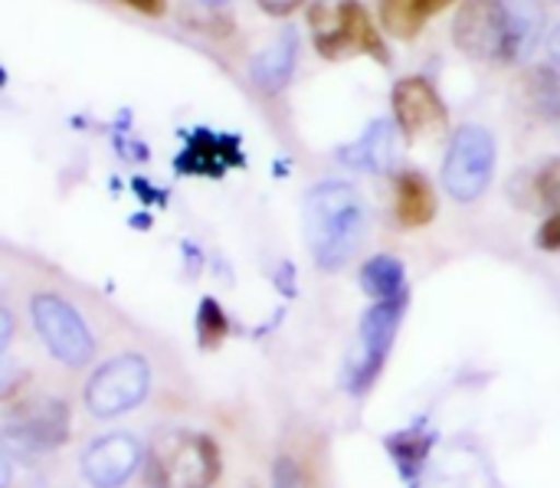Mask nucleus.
<instances>
[{
  "instance_id": "obj_14",
  "label": "nucleus",
  "mask_w": 560,
  "mask_h": 488,
  "mask_svg": "<svg viewBox=\"0 0 560 488\" xmlns=\"http://www.w3.org/2000/svg\"><path fill=\"white\" fill-rule=\"evenodd\" d=\"M450 3L453 0H381V20L387 33L400 39H413Z\"/></svg>"
},
{
  "instance_id": "obj_25",
  "label": "nucleus",
  "mask_w": 560,
  "mask_h": 488,
  "mask_svg": "<svg viewBox=\"0 0 560 488\" xmlns=\"http://www.w3.org/2000/svg\"><path fill=\"white\" fill-rule=\"evenodd\" d=\"M121 3H128V7H135V10H141L148 16H161L164 13V0H121Z\"/></svg>"
},
{
  "instance_id": "obj_23",
  "label": "nucleus",
  "mask_w": 560,
  "mask_h": 488,
  "mask_svg": "<svg viewBox=\"0 0 560 488\" xmlns=\"http://www.w3.org/2000/svg\"><path fill=\"white\" fill-rule=\"evenodd\" d=\"M538 246L548 249V253H558L560 249V213H555L541 230H538Z\"/></svg>"
},
{
  "instance_id": "obj_4",
  "label": "nucleus",
  "mask_w": 560,
  "mask_h": 488,
  "mask_svg": "<svg viewBox=\"0 0 560 488\" xmlns=\"http://www.w3.org/2000/svg\"><path fill=\"white\" fill-rule=\"evenodd\" d=\"M312 23H315V46L328 59H338L348 53H371L381 62L387 59L374 23L358 0H341L335 7L322 3L312 10Z\"/></svg>"
},
{
  "instance_id": "obj_5",
  "label": "nucleus",
  "mask_w": 560,
  "mask_h": 488,
  "mask_svg": "<svg viewBox=\"0 0 560 488\" xmlns=\"http://www.w3.org/2000/svg\"><path fill=\"white\" fill-rule=\"evenodd\" d=\"M151 384V368L141 355H121L115 361H108L105 368H98L85 387V407L92 417H118L135 410Z\"/></svg>"
},
{
  "instance_id": "obj_10",
  "label": "nucleus",
  "mask_w": 560,
  "mask_h": 488,
  "mask_svg": "<svg viewBox=\"0 0 560 488\" xmlns=\"http://www.w3.org/2000/svg\"><path fill=\"white\" fill-rule=\"evenodd\" d=\"M394 115L407 135H423L446 125V105L423 75H407L394 85Z\"/></svg>"
},
{
  "instance_id": "obj_27",
  "label": "nucleus",
  "mask_w": 560,
  "mask_h": 488,
  "mask_svg": "<svg viewBox=\"0 0 560 488\" xmlns=\"http://www.w3.org/2000/svg\"><path fill=\"white\" fill-rule=\"evenodd\" d=\"M203 3H226V0H203Z\"/></svg>"
},
{
  "instance_id": "obj_20",
  "label": "nucleus",
  "mask_w": 560,
  "mask_h": 488,
  "mask_svg": "<svg viewBox=\"0 0 560 488\" xmlns=\"http://www.w3.org/2000/svg\"><path fill=\"white\" fill-rule=\"evenodd\" d=\"M427 446H430V440H420L417 433H400V437L390 440V453H394V460L400 463V469L407 476H413L423 466Z\"/></svg>"
},
{
  "instance_id": "obj_12",
  "label": "nucleus",
  "mask_w": 560,
  "mask_h": 488,
  "mask_svg": "<svg viewBox=\"0 0 560 488\" xmlns=\"http://www.w3.org/2000/svg\"><path fill=\"white\" fill-rule=\"evenodd\" d=\"M295 59H299V36H295V30H285L272 46L259 49L256 59H253L249 75H253L256 89H262V92H279V89L292 79Z\"/></svg>"
},
{
  "instance_id": "obj_19",
  "label": "nucleus",
  "mask_w": 560,
  "mask_h": 488,
  "mask_svg": "<svg viewBox=\"0 0 560 488\" xmlns=\"http://www.w3.org/2000/svg\"><path fill=\"white\" fill-rule=\"evenodd\" d=\"M197 332H200V345H203V348H217V345L226 338V332H230V322H226L223 309H220L213 299H203V302H200Z\"/></svg>"
},
{
  "instance_id": "obj_2",
  "label": "nucleus",
  "mask_w": 560,
  "mask_h": 488,
  "mask_svg": "<svg viewBox=\"0 0 560 488\" xmlns=\"http://www.w3.org/2000/svg\"><path fill=\"white\" fill-rule=\"evenodd\" d=\"M217 476L220 453L203 433L171 430L148 453V483L154 488H207Z\"/></svg>"
},
{
  "instance_id": "obj_13",
  "label": "nucleus",
  "mask_w": 560,
  "mask_h": 488,
  "mask_svg": "<svg viewBox=\"0 0 560 488\" xmlns=\"http://www.w3.org/2000/svg\"><path fill=\"white\" fill-rule=\"evenodd\" d=\"M338 158L345 164H351L354 171H371V174H381L390 167L394 161V125L390 121H374L354 144L341 148Z\"/></svg>"
},
{
  "instance_id": "obj_1",
  "label": "nucleus",
  "mask_w": 560,
  "mask_h": 488,
  "mask_svg": "<svg viewBox=\"0 0 560 488\" xmlns=\"http://www.w3.org/2000/svg\"><path fill=\"white\" fill-rule=\"evenodd\" d=\"M368 207L351 184L325 181L305 197V240L322 269H341L364 243Z\"/></svg>"
},
{
  "instance_id": "obj_11",
  "label": "nucleus",
  "mask_w": 560,
  "mask_h": 488,
  "mask_svg": "<svg viewBox=\"0 0 560 488\" xmlns=\"http://www.w3.org/2000/svg\"><path fill=\"white\" fill-rule=\"evenodd\" d=\"M230 164H240L236 138H223V135H213L203 128L190 135V141L177 161V167L187 174H223Z\"/></svg>"
},
{
  "instance_id": "obj_9",
  "label": "nucleus",
  "mask_w": 560,
  "mask_h": 488,
  "mask_svg": "<svg viewBox=\"0 0 560 488\" xmlns=\"http://www.w3.org/2000/svg\"><path fill=\"white\" fill-rule=\"evenodd\" d=\"M141 463V443L128 433H108L85 450L82 476L95 488H118Z\"/></svg>"
},
{
  "instance_id": "obj_29",
  "label": "nucleus",
  "mask_w": 560,
  "mask_h": 488,
  "mask_svg": "<svg viewBox=\"0 0 560 488\" xmlns=\"http://www.w3.org/2000/svg\"><path fill=\"white\" fill-rule=\"evenodd\" d=\"M246 488H256V486H246Z\"/></svg>"
},
{
  "instance_id": "obj_16",
  "label": "nucleus",
  "mask_w": 560,
  "mask_h": 488,
  "mask_svg": "<svg viewBox=\"0 0 560 488\" xmlns=\"http://www.w3.org/2000/svg\"><path fill=\"white\" fill-rule=\"evenodd\" d=\"M361 286L368 295H374L377 302H394V299H407V276H404V263L394 256H374L364 269H361Z\"/></svg>"
},
{
  "instance_id": "obj_3",
  "label": "nucleus",
  "mask_w": 560,
  "mask_h": 488,
  "mask_svg": "<svg viewBox=\"0 0 560 488\" xmlns=\"http://www.w3.org/2000/svg\"><path fill=\"white\" fill-rule=\"evenodd\" d=\"M495 171V138L482 125H463L443 161L446 194L459 204H469L486 194Z\"/></svg>"
},
{
  "instance_id": "obj_24",
  "label": "nucleus",
  "mask_w": 560,
  "mask_h": 488,
  "mask_svg": "<svg viewBox=\"0 0 560 488\" xmlns=\"http://www.w3.org/2000/svg\"><path fill=\"white\" fill-rule=\"evenodd\" d=\"M259 7H262L266 13H272V16H285V13L299 10L302 0H259Z\"/></svg>"
},
{
  "instance_id": "obj_6",
  "label": "nucleus",
  "mask_w": 560,
  "mask_h": 488,
  "mask_svg": "<svg viewBox=\"0 0 560 488\" xmlns=\"http://www.w3.org/2000/svg\"><path fill=\"white\" fill-rule=\"evenodd\" d=\"M33 325H36L43 345L49 348V355L56 361H62L66 368H82L95 355V341H92L82 315L59 295L33 299Z\"/></svg>"
},
{
  "instance_id": "obj_28",
  "label": "nucleus",
  "mask_w": 560,
  "mask_h": 488,
  "mask_svg": "<svg viewBox=\"0 0 560 488\" xmlns=\"http://www.w3.org/2000/svg\"><path fill=\"white\" fill-rule=\"evenodd\" d=\"M545 3H560V0H545Z\"/></svg>"
},
{
  "instance_id": "obj_8",
  "label": "nucleus",
  "mask_w": 560,
  "mask_h": 488,
  "mask_svg": "<svg viewBox=\"0 0 560 488\" xmlns=\"http://www.w3.org/2000/svg\"><path fill=\"white\" fill-rule=\"evenodd\" d=\"M404 302L407 299H394V302H377L368 309L364 322H361V345L351 364V387L364 391L371 387V381L377 377V371L384 368V358L394 345L400 315H404Z\"/></svg>"
},
{
  "instance_id": "obj_22",
  "label": "nucleus",
  "mask_w": 560,
  "mask_h": 488,
  "mask_svg": "<svg viewBox=\"0 0 560 488\" xmlns=\"http://www.w3.org/2000/svg\"><path fill=\"white\" fill-rule=\"evenodd\" d=\"M272 479H276V488H308L305 486V476L299 469V463L292 456H282L272 469Z\"/></svg>"
},
{
  "instance_id": "obj_7",
  "label": "nucleus",
  "mask_w": 560,
  "mask_h": 488,
  "mask_svg": "<svg viewBox=\"0 0 560 488\" xmlns=\"http://www.w3.org/2000/svg\"><path fill=\"white\" fill-rule=\"evenodd\" d=\"M453 39L466 56L505 59L509 56V3L505 0H463Z\"/></svg>"
},
{
  "instance_id": "obj_26",
  "label": "nucleus",
  "mask_w": 560,
  "mask_h": 488,
  "mask_svg": "<svg viewBox=\"0 0 560 488\" xmlns=\"http://www.w3.org/2000/svg\"><path fill=\"white\" fill-rule=\"evenodd\" d=\"M551 59L555 62H560V26L551 33Z\"/></svg>"
},
{
  "instance_id": "obj_18",
  "label": "nucleus",
  "mask_w": 560,
  "mask_h": 488,
  "mask_svg": "<svg viewBox=\"0 0 560 488\" xmlns=\"http://www.w3.org/2000/svg\"><path fill=\"white\" fill-rule=\"evenodd\" d=\"M528 95L541 115L560 121V62H545L528 72Z\"/></svg>"
},
{
  "instance_id": "obj_21",
  "label": "nucleus",
  "mask_w": 560,
  "mask_h": 488,
  "mask_svg": "<svg viewBox=\"0 0 560 488\" xmlns=\"http://www.w3.org/2000/svg\"><path fill=\"white\" fill-rule=\"evenodd\" d=\"M535 187H538V197H541V204H545V207H555V210H560V158L548 161V164L541 167V174H538Z\"/></svg>"
},
{
  "instance_id": "obj_17",
  "label": "nucleus",
  "mask_w": 560,
  "mask_h": 488,
  "mask_svg": "<svg viewBox=\"0 0 560 488\" xmlns=\"http://www.w3.org/2000/svg\"><path fill=\"white\" fill-rule=\"evenodd\" d=\"M541 36V10L535 0H509V56L518 59L522 53H532Z\"/></svg>"
},
{
  "instance_id": "obj_15",
  "label": "nucleus",
  "mask_w": 560,
  "mask_h": 488,
  "mask_svg": "<svg viewBox=\"0 0 560 488\" xmlns=\"http://www.w3.org/2000/svg\"><path fill=\"white\" fill-rule=\"evenodd\" d=\"M433 213H436V197L430 181L417 171H404L397 177V220L404 226H427Z\"/></svg>"
}]
</instances>
